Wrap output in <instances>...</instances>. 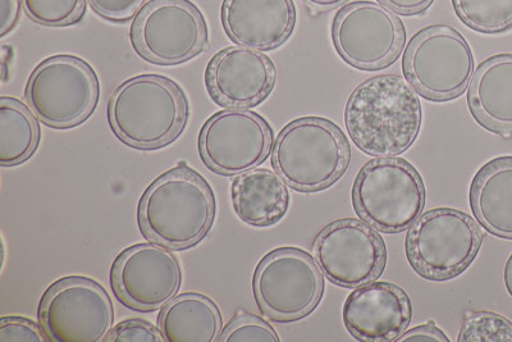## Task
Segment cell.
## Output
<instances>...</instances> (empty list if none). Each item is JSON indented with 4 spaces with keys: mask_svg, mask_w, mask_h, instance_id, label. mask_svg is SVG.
Masks as SVG:
<instances>
[{
    "mask_svg": "<svg viewBox=\"0 0 512 342\" xmlns=\"http://www.w3.org/2000/svg\"><path fill=\"white\" fill-rule=\"evenodd\" d=\"M222 342H278L280 336L271 325L253 314H240L222 331Z\"/></svg>",
    "mask_w": 512,
    "mask_h": 342,
    "instance_id": "27",
    "label": "cell"
},
{
    "mask_svg": "<svg viewBox=\"0 0 512 342\" xmlns=\"http://www.w3.org/2000/svg\"><path fill=\"white\" fill-rule=\"evenodd\" d=\"M158 326L168 342H214L221 337L222 314L208 296H176L159 314Z\"/></svg>",
    "mask_w": 512,
    "mask_h": 342,
    "instance_id": "22",
    "label": "cell"
},
{
    "mask_svg": "<svg viewBox=\"0 0 512 342\" xmlns=\"http://www.w3.org/2000/svg\"><path fill=\"white\" fill-rule=\"evenodd\" d=\"M350 155L349 140L336 123L304 117L283 127L273 144L272 164L290 188L315 193L344 175Z\"/></svg>",
    "mask_w": 512,
    "mask_h": 342,
    "instance_id": "4",
    "label": "cell"
},
{
    "mask_svg": "<svg viewBox=\"0 0 512 342\" xmlns=\"http://www.w3.org/2000/svg\"><path fill=\"white\" fill-rule=\"evenodd\" d=\"M22 6L35 24L62 27L82 20L86 0H22Z\"/></svg>",
    "mask_w": 512,
    "mask_h": 342,
    "instance_id": "25",
    "label": "cell"
},
{
    "mask_svg": "<svg viewBox=\"0 0 512 342\" xmlns=\"http://www.w3.org/2000/svg\"><path fill=\"white\" fill-rule=\"evenodd\" d=\"M506 282H507V286H509V290L511 291V294H512V255H511V258L509 259V262H507Z\"/></svg>",
    "mask_w": 512,
    "mask_h": 342,
    "instance_id": "35",
    "label": "cell"
},
{
    "mask_svg": "<svg viewBox=\"0 0 512 342\" xmlns=\"http://www.w3.org/2000/svg\"><path fill=\"white\" fill-rule=\"evenodd\" d=\"M189 103L175 81L159 75H139L123 81L108 102V121L128 147H166L185 130Z\"/></svg>",
    "mask_w": 512,
    "mask_h": 342,
    "instance_id": "3",
    "label": "cell"
},
{
    "mask_svg": "<svg viewBox=\"0 0 512 342\" xmlns=\"http://www.w3.org/2000/svg\"><path fill=\"white\" fill-rule=\"evenodd\" d=\"M457 17L482 34L504 33L512 26V0H452Z\"/></svg>",
    "mask_w": 512,
    "mask_h": 342,
    "instance_id": "24",
    "label": "cell"
},
{
    "mask_svg": "<svg viewBox=\"0 0 512 342\" xmlns=\"http://www.w3.org/2000/svg\"><path fill=\"white\" fill-rule=\"evenodd\" d=\"M378 2L399 15L415 16L427 11L434 0H378Z\"/></svg>",
    "mask_w": 512,
    "mask_h": 342,
    "instance_id": "33",
    "label": "cell"
},
{
    "mask_svg": "<svg viewBox=\"0 0 512 342\" xmlns=\"http://www.w3.org/2000/svg\"><path fill=\"white\" fill-rule=\"evenodd\" d=\"M32 113L20 100L0 98V166H18L35 153L40 130Z\"/></svg>",
    "mask_w": 512,
    "mask_h": 342,
    "instance_id": "23",
    "label": "cell"
},
{
    "mask_svg": "<svg viewBox=\"0 0 512 342\" xmlns=\"http://www.w3.org/2000/svg\"><path fill=\"white\" fill-rule=\"evenodd\" d=\"M254 295L265 316L278 322L299 321L322 299L324 280L309 253L281 248L265 255L255 269Z\"/></svg>",
    "mask_w": 512,
    "mask_h": 342,
    "instance_id": "10",
    "label": "cell"
},
{
    "mask_svg": "<svg viewBox=\"0 0 512 342\" xmlns=\"http://www.w3.org/2000/svg\"><path fill=\"white\" fill-rule=\"evenodd\" d=\"M352 202L361 220L370 227L386 234H397L413 226L422 216L424 182L404 159H373L356 177Z\"/></svg>",
    "mask_w": 512,
    "mask_h": 342,
    "instance_id": "5",
    "label": "cell"
},
{
    "mask_svg": "<svg viewBox=\"0 0 512 342\" xmlns=\"http://www.w3.org/2000/svg\"><path fill=\"white\" fill-rule=\"evenodd\" d=\"M221 16L228 38L255 50L281 47L296 24L294 0H223Z\"/></svg>",
    "mask_w": 512,
    "mask_h": 342,
    "instance_id": "18",
    "label": "cell"
},
{
    "mask_svg": "<svg viewBox=\"0 0 512 342\" xmlns=\"http://www.w3.org/2000/svg\"><path fill=\"white\" fill-rule=\"evenodd\" d=\"M132 47L146 61L181 65L208 49V27L190 0H150L131 29Z\"/></svg>",
    "mask_w": 512,
    "mask_h": 342,
    "instance_id": "9",
    "label": "cell"
},
{
    "mask_svg": "<svg viewBox=\"0 0 512 342\" xmlns=\"http://www.w3.org/2000/svg\"><path fill=\"white\" fill-rule=\"evenodd\" d=\"M460 342H512V323L491 312L469 314L461 327Z\"/></svg>",
    "mask_w": 512,
    "mask_h": 342,
    "instance_id": "26",
    "label": "cell"
},
{
    "mask_svg": "<svg viewBox=\"0 0 512 342\" xmlns=\"http://www.w3.org/2000/svg\"><path fill=\"white\" fill-rule=\"evenodd\" d=\"M91 8L105 20L127 22L132 20L145 0H89Z\"/></svg>",
    "mask_w": 512,
    "mask_h": 342,
    "instance_id": "30",
    "label": "cell"
},
{
    "mask_svg": "<svg viewBox=\"0 0 512 342\" xmlns=\"http://www.w3.org/2000/svg\"><path fill=\"white\" fill-rule=\"evenodd\" d=\"M405 79L423 98L447 102L468 89L474 56L468 41L454 27H425L411 38L404 54Z\"/></svg>",
    "mask_w": 512,
    "mask_h": 342,
    "instance_id": "6",
    "label": "cell"
},
{
    "mask_svg": "<svg viewBox=\"0 0 512 342\" xmlns=\"http://www.w3.org/2000/svg\"><path fill=\"white\" fill-rule=\"evenodd\" d=\"M482 239V231L468 214L451 208L433 209L410 227L406 254L420 276L450 280L474 261Z\"/></svg>",
    "mask_w": 512,
    "mask_h": 342,
    "instance_id": "8",
    "label": "cell"
},
{
    "mask_svg": "<svg viewBox=\"0 0 512 342\" xmlns=\"http://www.w3.org/2000/svg\"><path fill=\"white\" fill-rule=\"evenodd\" d=\"M313 252L324 276L345 289H358L377 280L386 264L381 237L351 218L324 227L315 239Z\"/></svg>",
    "mask_w": 512,
    "mask_h": 342,
    "instance_id": "14",
    "label": "cell"
},
{
    "mask_svg": "<svg viewBox=\"0 0 512 342\" xmlns=\"http://www.w3.org/2000/svg\"><path fill=\"white\" fill-rule=\"evenodd\" d=\"M399 342H448V337L433 323L427 325L414 327L413 330L404 332L399 339Z\"/></svg>",
    "mask_w": 512,
    "mask_h": 342,
    "instance_id": "31",
    "label": "cell"
},
{
    "mask_svg": "<svg viewBox=\"0 0 512 342\" xmlns=\"http://www.w3.org/2000/svg\"><path fill=\"white\" fill-rule=\"evenodd\" d=\"M276 67L259 50L230 47L221 50L208 63L205 82L210 97L226 108L258 106L272 93Z\"/></svg>",
    "mask_w": 512,
    "mask_h": 342,
    "instance_id": "16",
    "label": "cell"
},
{
    "mask_svg": "<svg viewBox=\"0 0 512 342\" xmlns=\"http://www.w3.org/2000/svg\"><path fill=\"white\" fill-rule=\"evenodd\" d=\"M107 342H163L162 332L141 319H127L109 332Z\"/></svg>",
    "mask_w": 512,
    "mask_h": 342,
    "instance_id": "28",
    "label": "cell"
},
{
    "mask_svg": "<svg viewBox=\"0 0 512 342\" xmlns=\"http://www.w3.org/2000/svg\"><path fill=\"white\" fill-rule=\"evenodd\" d=\"M286 182L264 168L241 173L232 184V203L237 216L254 227L281 221L290 205Z\"/></svg>",
    "mask_w": 512,
    "mask_h": 342,
    "instance_id": "20",
    "label": "cell"
},
{
    "mask_svg": "<svg viewBox=\"0 0 512 342\" xmlns=\"http://www.w3.org/2000/svg\"><path fill=\"white\" fill-rule=\"evenodd\" d=\"M22 0H0V36L11 33L21 15Z\"/></svg>",
    "mask_w": 512,
    "mask_h": 342,
    "instance_id": "32",
    "label": "cell"
},
{
    "mask_svg": "<svg viewBox=\"0 0 512 342\" xmlns=\"http://www.w3.org/2000/svg\"><path fill=\"white\" fill-rule=\"evenodd\" d=\"M333 44L347 65L364 71L391 66L406 41L405 26L390 8L359 0L337 13L332 25Z\"/></svg>",
    "mask_w": 512,
    "mask_h": 342,
    "instance_id": "12",
    "label": "cell"
},
{
    "mask_svg": "<svg viewBox=\"0 0 512 342\" xmlns=\"http://www.w3.org/2000/svg\"><path fill=\"white\" fill-rule=\"evenodd\" d=\"M344 322L356 340L396 341L411 321L408 295L388 282H370L351 293L344 305Z\"/></svg>",
    "mask_w": 512,
    "mask_h": 342,
    "instance_id": "17",
    "label": "cell"
},
{
    "mask_svg": "<svg viewBox=\"0 0 512 342\" xmlns=\"http://www.w3.org/2000/svg\"><path fill=\"white\" fill-rule=\"evenodd\" d=\"M212 188L186 164L158 177L139 203L141 231L168 249H189L208 235L216 218Z\"/></svg>",
    "mask_w": 512,
    "mask_h": 342,
    "instance_id": "2",
    "label": "cell"
},
{
    "mask_svg": "<svg viewBox=\"0 0 512 342\" xmlns=\"http://www.w3.org/2000/svg\"><path fill=\"white\" fill-rule=\"evenodd\" d=\"M423 111L418 95L402 77H372L352 91L345 111L347 131L369 155L393 157L418 138Z\"/></svg>",
    "mask_w": 512,
    "mask_h": 342,
    "instance_id": "1",
    "label": "cell"
},
{
    "mask_svg": "<svg viewBox=\"0 0 512 342\" xmlns=\"http://www.w3.org/2000/svg\"><path fill=\"white\" fill-rule=\"evenodd\" d=\"M273 148V131L259 114L228 108L213 114L199 134V153L210 170L239 176L260 166Z\"/></svg>",
    "mask_w": 512,
    "mask_h": 342,
    "instance_id": "13",
    "label": "cell"
},
{
    "mask_svg": "<svg viewBox=\"0 0 512 342\" xmlns=\"http://www.w3.org/2000/svg\"><path fill=\"white\" fill-rule=\"evenodd\" d=\"M470 203L488 232L512 239V157L493 159L477 173Z\"/></svg>",
    "mask_w": 512,
    "mask_h": 342,
    "instance_id": "21",
    "label": "cell"
},
{
    "mask_svg": "<svg viewBox=\"0 0 512 342\" xmlns=\"http://www.w3.org/2000/svg\"><path fill=\"white\" fill-rule=\"evenodd\" d=\"M49 341L43 327L21 317H4L0 321V342H45Z\"/></svg>",
    "mask_w": 512,
    "mask_h": 342,
    "instance_id": "29",
    "label": "cell"
},
{
    "mask_svg": "<svg viewBox=\"0 0 512 342\" xmlns=\"http://www.w3.org/2000/svg\"><path fill=\"white\" fill-rule=\"evenodd\" d=\"M470 112L497 134L512 132V54H498L477 68L469 84Z\"/></svg>",
    "mask_w": 512,
    "mask_h": 342,
    "instance_id": "19",
    "label": "cell"
},
{
    "mask_svg": "<svg viewBox=\"0 0 512 342\" xmlns=\"http://www.w3.org/2000/svg\"><path fill=\"white\" fill-rule=\"evenodd\" d=\"M99 80L84 59L54 56L41 62L27 81V104L44 125L70 129L88 120L99 100Z\"/></svg>",
    "mask_w": 512,
    "mask_h": 342,
    "instance_id": "7",
    "label": "cell"
},
{
    "mask_svg": "<svg viewBox=\"0 0 512 342\" xmlns=\"http://www.w3.org/2000/svg\"><path fill=\"white\" fill-rule=\"evenodd\" d=\"M182 271L176 255L157 243L130 246L116 258L112 286L126 307L153 312L176 298Z\"/></svg>",
    "mask_w": 512,
    "mask_h": 342,
    "instance_id": "15",
    "label": "cell"
},
{
    "mask_svg": "<svg viewBox=\"0 0 512 342\" xmlns=\"http://www.w3.org/2000/svg\"><path fill=\"white\" fill-rule=\"evenodd\" d=\"M39 319L49 341L103 342L112 331L114 310L98 282L66 277L45 291Z\"/></svg>",
    "mask_w": 512,
    "mask_h": 342,
    "instance_id": "11",
    "label": "cell"
},
{
    "mask_svg": "<svg viewBox=\"0 0 512 342\" xmlns=\"http://www.w3.org/2000/svg\"><path fill=\"white\" fill-rule=\"evenodd\" d=\"M306 6L314 9L320 13H327L341 7L342 4L349 2V0H303Z\"/></svg>",
    "mask_w": 512,
    "mask_h": 342,
    "instance_id": "34",
    "label": "cell"
}]
</instances>
